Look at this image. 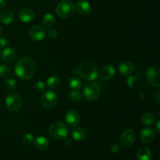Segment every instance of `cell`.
Segmentation results:
<instances>
[{"label": "cell", "mask_w": 160, "mask_h": 160, "mask_svg": "<svg viewBox=\"0 0 160 160\" xmlns=\"http://www.w3.org/2000/svg\"><path fill=\"white\" fill-rule=\"evenodd\" d=\"M14 19L13 12L9 9H4L0 14V20L5 25H9L12 23Z\"/></svg>", "instance_id": "19"}, {"label": "cell", "mask_w": 160, "mask_h": 160, "mask_svg": "<svg viewBox=\"0 0 160 160\" xmlns=\"http://www.w3.org/2000/svg\"><path fill=\"white\" fill-rule=\"evenodd\" d=\"M5 85L9 90L13 91L15 90L16 87H17V82L13 78H8L5 81Z\"/></svg>", "instance_id": "29"}, {"label": "cell", "mask_w": 160, "mask_h": 160, "mask_svg": "<svg viewBox=\"0 0 160 160\" xmlns=\"http://www.w3.org/2000/svg\"><path fill=\"white\" fill-rule=\"evenodd\" d=\"M140 138L143 143H151L155 138L154 130L151 128H148V127L144 128L140 133Z\"/></svg>", "instance_id": "13"}, {"label": "cell", "mask_w": 160, "mask_h": 160, "mask_svg": "<svg viewBox=\"0 0 160 160\" xmlns=\"http://www.w3.org/2000/svg\"><path fill=\"white\" fill-rule=\"evenodd\" d=\"M159 72V65L158 64L152 65L146 71V78L149 84L158 88L160 87Z\"/></svg>", "instance_id": "7"}, {"label": "cell", "mask_w": 160, "mask_h": 160, "mask_svg": "<svg viewBox=\"0 0 160 160\" xmlns=\"http://www.w3.org/2000/svg\"><path fill=\"white\" fill-rule=\"evenodd\" d=\"M42 23L45 28H51L54 26L55 23H56V18L52 13H46L43 17Z\"/></svg>", "instance_id": "24"}, {"label": "cell", "mask_w": 160, "mask_h": 160, "mask_svg": "<svg viewBox=\"0 0 160 160\" xmlns=\"http://www.w3.org/2000/svg\"><path fill=\"white\" fill-rule=\"evenodd\" d=\"M72 137L76 142H82L85 139L87 133L86 131L82 128H76L72 131Z\"/></svg>", "instance_id": "20"}, {"label": "cell", "mask_w": 160, "mask_h": 160, "mask_svg": "<svg viewBox=\"0 0 160 160\" xmlns=\"http://www.w3.org/2000/svg\"><path fill=\"white\" fill-rule=\"evenodd\" d=\"M119 72L120 74L124 75V76H128L131 74L134 70V63L131 61H123L120 64L118 67Z\"/></svg>", "instance_id": "17"}, {"label": "cell", "mask_w": 160, "mask_h": 160, "mask_svg": "<svg viewBox=\"0 0 160 160\" xmlns=\"http://www.w3.org/2000/svg\"><path fill=\"white\" fill-rule=\"evenodd\" d=\"M77 73L86 81H95L98 76V69L94 63L86 62L78 67Z\"/></svg>", "instance_id": "2"}, {"label": "cell", "mask_w": 160, "mask_h": 160, "mask_svg": "<svg viewBox=\"0 0 160 160\" xmlns=\"http://www.w3.org/2000/svg\"><path fill=\"white\" fill-rule=\"evenodd\" d=\"M23 141L25 144L29 145V144H31V142L34 141V136H33V134H29V133H28V134H24L23 137Z\"/></svg>", "instance_id": "31"}, {"label": "cell", "mask_w": 160, "mask_h": 160, "mask_svg": "<svg viewBox=\"0 0 160 160\" xmlns=\"http://www.w3.org/2000/svg\"><path fill=\"white\" fill-rule=\"evenodd\" d=\"M17 51L15 48L8 47V48H4L2 52L1 57L3 62L7 64H12L15 62L17 59Z\"/></svg>", "instance_id": "10"}, {"label": "cell", "mask_w": 160, "mask_h": 160, "mask_svg": "<svg viewBox=\"0 0 160 160\" xmlns=\"http://www.w3.org/2000/svg\"><path fill=\"white\" fill-rule=\"evenodd\" d=\"M58 102V95L52 91H45L41 97V103L43 107L52 109L56 106Z\"/></svg>", "instance_id": "8"}, {"label": "cell", "mask_w": 160, "mask_h": 160, "mask_svg": "<svg viewBox=\"0 0 160 160\" xmlns=\"http://www.w3.org/2000/svg\"><path fill=\"white\" fill-rule=\"evenodd\" d=\"M46 35V32L43 27L40 25H34L29 30V36L34 41H42Z\"/></svg>", "instance_id": "11"}, {"label": "cell", "mask_w": 160, "mask_h": 160, "mask_svg": "<svg viewBox=\"0 0 160 160\" xmlns=\"http://www.w3.org/2000/svg\"><path fill=\"white\" fill-rule=\"evenodd\" d=\"M136 135L132 129H127L121 133L120 137V142L121 145L124 147H130L134 143Z\"/></svg>", "instance_id": "9"}, {"label": "cell", "mask_w": 160, "mask_h": 160, "mask_svg": "<svg viewBox=\"0 0 160 160\" xmlns=\"http://www.w3.org/2000/svg\"><path fill=\"white\" fill-rule=\"evenodd\" d=\"M48 134L50 137L55 140H63L68 136V128L65 123L62 122H55L50 126L48 129Z\"/></svg>", "instance_id": "3"}, {"label": "cell", "mask_w": 160, "mask_h": 160, "mask_svg": "<svg viewBox=\"0 0 160 160\" xmlns=\"http://www.w3.org/2000/svg\"><path fill=\"white\" fill-rule=\"evenodd\" d=\"M75 9H76V11L79 14L85 16L91 12L92 6H91L90 3L88 1H85V0H80L79 2H78L76 6H75Z\"/></svg>", "instance_id": "15"}, {"label": "cell", "mask_w": 160, "mask_h": 160, "mask_svg": "<svg viewBox=\"0 0 160 160\" xmlns=\"http://www.w3.org/2000/svg\"><path fill=\"white\" fill-rule=\"evenodd\" d=\"M159 125H160V120H159L157 122H156V132H157L158 134H160Z\"/></svg>", "instance_id": "36"}, {"label": "cell", "mask_w": 160, "mask_h": 160, "mask_svg": "<svg viewBox=\"0 0 160 160\" xmlns=\"http://www.w3.org/2000/svg\"><path fill=\"white\" fill-rule=\"evenodd\" d=\"M141 120L145 125H151L155 122V115L152 112H145L142 114Z\"/></svg>", "instance_id": "26"}, {"label": "cell", "mask_w": 160, "mask_h": 160, "mask_svg": "<svg viewBox=\"0 0 160 160\" xmlns=\"http://www.w3.org/2000/svg\"><path fill=\"white\" fill-rule=\"evenodd\" d=\"M8 41L5 38H0V48H4L7 45Z\"/></svg>", "instance_id": "34"}, {"label": "cell", "mask_w": 160, "mask_h": 160, "mask_svg": "<svg viewBox=\"0 0 160 160\" xmlns=\"http://www.w3.org/2000/svg\"><path fill=\"white\" fill-rule=\"evenodd\" d=\"M120 147L118 144H113L112 146L110 147V150L112 153H117L120 151Z\"/></svg>", "instance_id": "33"}, {"label": "cell", "mask_w": 160, "mask_h": 160, "mask_svg": "<svg viewBox=\"0 0 160 160\" xmlns=\"http://www.w3.org/2000/svg\"><path fill=\"white\" fill-rule=\"evenodd\" d=\"M152 152L147 147H142L138 149L137 152L138 160H151Z\"/></svg>", "instance_id": "21"}, {"label": "cell", "mask_w": 160, "mask_h": 160, "mask_svg": "<svg viewBox=\"0 0 160 160\" xmlns=\"http://www.w3.org/2000/svg\"><path fill=\"white\" fill-rule=\"evenodd\" d=\"M67 84H68L69 88L72 90L78 91L82 87V82H81V80L78 78H75V77L69 78Z\"/></svg>", "instance_id": "22"}, {"label": "cell", "mask_w": 160, "mask_h": 160, "mask_svg": "<svg viewBox=\"0 0 160 160\" xmlns=\"http://www.w3.org/2000/svg\"><path fill=\"white\" fill-rule=\"evenodd\" d=\"M48 38L51 39H55L58 37V31L56 29H49L46 33Z\"/></svg>", "instance_id": "32"}, {"label": "cell", "mask_w": 160, "mask_h": 160, "mask_svg": "<svg viewBox=\"0 0 160 160\" xmlns=\"http://www.w3.org/2000/svg\"><path fill=\"white\" fill-rule=\"evenodd\" d=\"M11 69L6 65H0V77L1 78H7L11 74Z\"/></svg>", "instance_id": "28"}, {"label": "cell", "mask_w": 160, "mask_h": 160, "mask_svg": "<svg viewBox=\"0 0 160 160\" xmlns=\"http://www.w3.org/2000/svg\"><path fill=\"white\" fill-rule=\"evenodd\" d=\"M127 83H128V86H129L130 88L134 89L140 88L142 85V81H141V79L136 76L129 77Z\"/></svg>", "instance_id": "23"}, {"label": "cell", "mask_w": 160, "mask_h": 160, "mask_svg": "<svg viewBox=\"0 0 160 160\" xmlns=\"http://www.w3.org/2000/svg\"><path fill=\"white\" fill-rule=\"evenodd\" d=\"M46 84L48 88L56 89L60 84V79L57 76H51L47 79Z\"/></svg>", "instance_id": "25"}, {"label": "cell", "mask_w": 160, "mask_h": 160, "mask_svg": "<svg viewBox=\"0 0 160 160\" xmlns=\"http://www.w3.org/2000/svg\"><path fill=\"white\" fill-rule=\"evenodd\" d=\"M37 71L36 64L31 58L22 57L15 65L14 72L21 80H29L34 78Z\"/></svg>", "instance_id": "1"}, {"label": "cell", "mask_w": 160, "mask_h": 160, "mask_svg": "<svg viewBox=\"0 0 160 160\" xmlns=\"http://www.w3.org/2000/svg\"><path fill=\"white\" fill-rule=\"evenodd\" d=\"M154 99L155 101L156 102L158 105L159 104V102H160V95H159V91H156L154 94Z\"/></svg>", "instance_id": "35"}, {"label": "cell", "mask_w": 160, "mask_h": 160, "mask_svg": "<svg viewBox=\"0 0 160 160\" xmlns=\"http://www.w3.org/2000/svg\"><path fill=\"white\" fill-rule=\"evenodd\" d=\"M2 27L0 26V35L2 34Z\"/></svg>", "instance_id": "38"}, {"label": "cell", "mask_w": 160, "mask_h": 160, "mask_svg": "<svg viewBox=\"0 0 160 160\" xmlns=\"http://www.w3.org/2000/svg\"><path fill=\"white\" fill-rule=\"evenodd\" d=\"M101 88L98 84L94 82L88 83L83 89V95L88 101H94L99 97Z\"/></svg>", "instance_id": "5"}, {"label": "cell", "mask_w": 160, "mask_h": 160, "mask_svg": "<svg viewBox=\"0 0 160 160\" xmlns=\"http://www.w3.org/2000/svg\"><path fill=\"white\" fill-rule=\"evenodd\" d=\"M18 17L23 23H30L34 20V12L29 8H24L19 12Z\"/></svg>", "instance_id": "16"}, {"label": "cell", "mask_w": 160, "mask_h": 160, "mask_svg": "<svg viewBox=\"0 0 160 160\" xmlns=\"http://www.w3.org/2000/svg\"><path fill=\"white\" fill-rule=\"evenodd\" d=\"M5 103H6L7 109L10 112H18L21 109L23 102L18 94L9 93L6 96Z\"/></svg>", "instance_id": "6"}, {"label": "cell", "mask_w": 160, "mask_h": 160, "mask_svg": "<svg viewBox=\"0 0 160 160\" xmlns=\"http://www.w3.org/2000/svg\"><path fill=\"white\" fill-rule=\"evenodd\" d=\"M82 95L78 91L72 90L71 92L69 93V98L73 102H79L81 100Z\"/></svg>", "instance_id": "27"}, {"label": "cell", "mask_w": 160, "mask_h": 160, "mask_svg": "<svg viewBox=\"0 0 160 160\" xmlns=\"http://www.w3.org/2000/svg\"><path fill=\"white\" fill-rule=\"evenodd\" d=\"M80 114L75 109L69 110L65 115V121L70 127H76L79 123Z\"/></svg>", "instance_id": "12"}, {"label": "cell", "mask_w": 160, "mask_h": 160, "mask_svg": "<svg viewBox=\"0 0 160 160\" xmlns=\"http://www.w3.org/2000/svg\"><path fill=\"white\" fill-rule=\"evenodd\" d=\"M114 74H115V69L112 66L110 65L104 66L98 71V75L100 76V78L102 80H106V81L112 79Z\"/></svg>", "instance_id": "14"}, {"label": "cell", "mask_w": 160, "mask_h": 160, "mask_svg": "<svg viewBox=\"0 0 160 160\" xmlns=\"http://www.w3.org/2000/svg\"><path fill=\"white\" fill-rule=\"evenodd\" d=\"M75 11V5L69 0H62L56 6V12L60 18H69Z\"/></svg>", "instance_id": "4"}, {"label": "cell", "mask_w": 160, "mask_h": 160, "mask_svg": "<svg viewBox=\"0 0 160 160\" xmlns=\"http://www.w3.org/2000/svg\"><path fill=\"white\" fill-rule=\"evenodd\" d=\"M45 84L43 81H38L34 84V88L37 92H42L45 91Z\"/></svg>", "instance_id": "30"}, {"label": "cell", "mask_w": 160, "mask_h": 160, "mask_svg": "<svg viewBox=\"0 0 160 160\" xmlns=\"http://www.w3.org/2000/svg\"><path fill=\"white\" fill-rule=\"evenodd\" d=\"M6 0H0V10L3 9L6 6Z\"/></svg>", "instance_id": "37"}, {"label": "cell", "mask_w": 160, "mask_h": 160, "mask_svg": "<svg viewBox=\"0 0 160 160\" xmlns=\"http://www.w3.org/2000/svg\"><path fill=\"white\" fill-rule=\"evenodd\" d=\"M49 146V142L44 136H38L34 140V147L39 151L46 150Z\"/></svg>", "instance_id": "18"}]
</instances>
